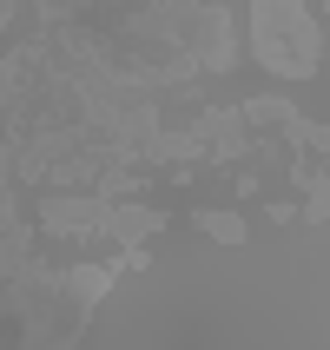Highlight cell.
<instances>
[{
  "label": "cell",
  "instance_id": "obj_2",
  "mask_svg": "<svg viewBox=\"0 0 330 350\" xmlns=\"http://www.w3.org/2000/svg\"><path fill=\"white\" fill-rule=\"evenodd\" d=\"M205 232H212V238H245V232H238V218H205Z\"/></svg>",
  "mask_w": 330,
  "mask_h": 350
},
{
  "label": "cell",
  "instance_id": "obj_1",
  "mask_svg": "<svg viewBox=\"0 0 330 350\" xmlns=\"http://www.w3.org/2000/svg\"><path fill=\"white\" fill-rule=\"evenodd\" d=\"M258 53L277 73L317 66V20L304 14V0H258Z\"/></svg>",
  "mask_w": 330,
  "mask_h": 350
}]
</instances>
